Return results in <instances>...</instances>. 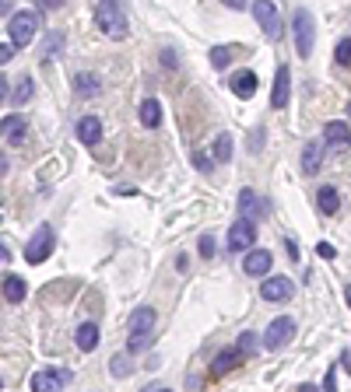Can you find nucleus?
I'll return each instance as SVG.
<instances>
[{
  "instance_id": "393cba45",
  "label": "nucleus",
  "mask_w": 351,
  "mask_h": 392,
  "mask_svg": "<svg viewBox=\"0 0 351 392\" xmlns=\"http://www.w3.org/2000/svg\"><path fill=\"white\" fill-rule=\"evenodd\" d=\"M232 147H236V144H232V137H228V133H218V137H215V147H211V158H215L218 165L232 161Z\"/></svg>"
},
{
  "instance_id": "f8f14e48",
  "label": "nucleus",
  "mask_w": 351,
  "mask_h": 392,
  "mask_svg": "<svg viewBox=\"0 0 351 392\" xmlns=\"http://www.w3.org/2000/svg\"><path fill=\"white\" fill-rule=\"evenodd\" d=\"M256 84H260V81H256V74H253V70H239V74H232V77H228V92L236 95V99H243V102H246V99H253V95H256Z\"/></svg>"
},
{
  "instance_id": "7ed1b4c3",
  "label": "nucleus",
  "mask_w": 351,
  "mask_h": 392,
  "mask_svg": "<svg viewBox=\"0 0 351 392\" xmlns=\"http://www.w3.org/2000/svg\"><path fill=\"white\" fill-rule=\"evenodd\" d=\"M291 32H295V53H299V60H309L313 56V46H316V21H313V11L309 8H295V14H291Z\"/></svg>"
},
{
  "instance_id": "39448f33",
  "label": "nucleus",
  "mask_w": 351,
  "mask_h": 392,
  "mask_svg": "<svg viewBox=\"0 0 351 392\" xmlns=\"http://www.w3.org/2000/svg\"><path fill=\"white\" fill-rule=\"evenodd\" d=\"M253 18H256V25L263 28V36H267L271 42L281 39L285 25H281V14L274 8V0H253Z\"/></svg>"
},
{
  "instance_id": "473e14b6",
  "label": "nucleus",
  "mask_w": 351,
  "mask_h": 392,
  "mask_svg": "<svg viewBox=\"0 0 351 392\" xmlns=\"http://www.w3.org/2000/svg\"><path fill=\"white\" fill-rule=\"evenodd\" d=\"M158 64H162L165 70H176V67H180V53H176V49H162V53H158Z\"/></svg>"
},
{
  "instance_id": "c756f323",
  "label": "nucleus",
  "mask_w": 351,
  "mask_h": 392,
  "mask_svg": "<svg viewBox=\"0 0 351 392\" xmlns=\"http://www.w3.org/2000/svg\"><path fill=\"white\" fill-rule=\"evenodd\" d=\"M60 49H64V36H60V32L46 36V42H43V60H53V56H60Z\"/></svg>"
},
{
  "instance_id": "20e7f679",
  "label": "nucleus",
  "mask_w": 351,
  "mask_h": 392,
  "mask_svg": "<svg viewBox=\"0 0 351 392\" xmlns=\"http://www.w3.org/2000/svg\"><path fill=\"white\" fill-rule=\"evenodd\" d=\"M36 32H39V14H36V11H18V14L8 21V36H11V46H14V49L32 46Z\"/></svg>"
},
{
  "instance_id": "b1692460",
  "label": "nucleus",
  "mask_w": 351,
  "mask_h": 392,
  "mask_svg": "<svg viewBox=\"0 0 351 392\" xmlns=\"http://www.w3.org/2000/svg\"><path fill=\"white\" fill-rule=\"evenodd\" d=\"M141 123L148 127V130H155V127L162 123V105H158V99H144V102H141Z\"/></svg>"
},
{
  "instance_id": "4c0bfd02",
  "label": "nucleus",
  "mask_w": 351,
  "mask_h": 392,
  "mask_svg": "<svg viewBox=\"0 0 351 392\" xmlns=\"http://www.w3.org/2000/svg\"><path fill=\"white\" fill-rule=\"evenodd\" d=\"M221 4L232 8V11H243V8H246V0H221Z\"/></svg>"
},
{
  "instance_id": "e433bc0d",
  "label": "nucleus",
  "mask_w": 351,
  "mask_h": 392,
  "mask_svg": "<svg viewBox=\"0 0 351 392\" xmlns=\"http://www.w3.org/2000/svg\"><path fill=\"white\" fill-rule=\"evenodd\" d=\"M14 60V46H0V64H11Z\"/></svg>"
},
{
  "instance_id": "bb28decb",
  "label": "nucleus",
  "mask_w": 351,
  "mask_h": 392,
  "mask_svg": "<svg viewBox=\"0 0 351 392\" xmlns=\"http://www.w3.org/2000/svg\"><path fill=\"white\" fill-rule=\"evenodd\" d=\"M211 67H218V70H225L228 64H232V56H236V49L232 46H211Z\"/></svg>"
},
{
  "instance_id": "c9c22d12",
  "label": "nucleus",
  "mask_w": 351,
  "mask_h": 392,
  "mask_svg": "<svg viewBox=\"0 0 351 392\" xmlns=\"http://www.w3.org/2000/svg\"><path fill=\"white\" fill-rule=\"evenodd\" d=\"M176 270H180V274H186V270H190V256H186V252L176 256Z\"/></svg>"
},
{
  "instance_id": "ddd939ff",
  "label": "nucleus",
  "mask_w": 351,
  "mask_h": 392,
  "mask_svg": "<svg viewBox=\"0 0 351 392\" xmlns=\"http://www.w3.org/2000/svg\"><path fill=\"white\" fill-rule=\"evenodd\" d=\"M288 95H291V70L288 67H278L274 92H271V109H285L288 105Z\"/></svg>"
},
{
  "instance_id": "1a4fd4ad",
  "label": "nucleus",
  "mask_w": 351,
  "mask_h": 392,
  "mask_svg": "<svg viewBox=\"0 0 351 392\" xmlns=\"http://www.w3.org/2000/svg\"><path fill=\"white\" fill-rule=\"evenodd\" d=\"M239 214L243 218H253V221H260V218H267L271 214V203L267 200H263L256 190H239Z\"/></svg>"
},
{
  "instance_id": "6e6552de",
  "label": "nucleus",
  "mask_w": 351,
  "mask_h": 392,
  "mask_svg": "<svg viewBox=\"0 0 351 392\" xmlns=\"http://www.w3.org/2000/svg\"><path fill=\"white\" fill-rule=\"evenodd\" d=\"M253 242H256V221L239 214V221L228 228V252H246L253 249Z\"/></svg>"
},
{
  "instance_id": "49530a36",
  "label": "nucleus",
  "mask_w": 351,
  "mask_h": 392,
  "mask_svg": "<svg viewBox=\"0 0 351 392\" xmlns=\"http://www.w3.org/2000/svg\"><path fill=\"white\" fill-rule=\"evenodd\" d=\"M0 385H4V378H0Z\"/></svg>"
},
{
  "instance_id": "9b49d317",
  "label": "nucleus",
  "mask_w": 351,
  "mask_h": 392,
  "mask_svg": "<svg viewBox=\"0 0 351 392\" xmlns=\"http://www.w3.org/2000/svg\"><path fill=\"white\" fill-rule=\"evenodd\" d=\"M274 266V256L267 249H246V259H243V270L250 277H267Z\"/></svg>"
},
{
  "instance_id": "423d86ee",
  "label": "nucleus",
  "mask_w": 351,
  "mask_h": 392,
  "mask_svg": "<svg viewBox=\"0 0 351 392\" xmlns=\"http://www.w3.org/2000/svg\"><path fill=\"white\" fill-rule=\"evenodd\" d=\"M291 337H295V319H291V315H278L267 326V333L260 337V343L267 347V350H281V347L291 343Z\"/></svg>"
},
{
  "instance_id": "4be33fe9",
  "label": "nucleus",
  "mask_w": 351,
  "mask_h": 392,
  "mask_svg": "<svg viewBox=\"0 0 351 392\" xmlns=\"http://www.w3.org/2000/svg\"><path fill=\"white\" fill-rule=\"evenodd\" d=\"M74 95H77V99H95V95H99V77L88 74V70L74 74Z\"/></svg>"
},
{
  "instance_id": "5701e85b",
  "label": "nucleus",
  "mask_w": 351,
  "mask_h": 392,
  "mask_svg": "<svg viewBox=\"0 0 351 392\" xmlns=\"http://www.w3.org/2000/svg\"><path fill=\"white\" fill-rule=\"evenodd\" d=\"M239 361H243V357H239V350H236V347H225V350L215 357V365H211V375H218V378H221V375H228L232 368L239 365Z\"/></svg>"
},
{
  "instance_id": "aec40b11",
  "label": "nucleus",
  "mask_w": 351,
  "mask_h": 392,
  "mask_svg": "<svg viewBox=\"0 0 351 392\" xmlns=\"http://www.w3.org/2000/svg\"><path fill=\"white\" fill-rule=\"evenodd\" d=\"M99 137H102L99 116H81V119H77V140L92 147V144H99Z\"/></svg>"
},
{
  "instance_id": "a211bd4d",
  "label": "nucleus",
  "mask_w": 351,
  "mask_h": 392,
  "mask_svg": "<svg viewBox=\"0 0 351 392\" xmlns=\"http://www.w3.org/2000/svg\"><path fill=\"white\" fill-rule=\"evenodd\" d=\"M324 140L330 147H348L351 144V127L341 123V119H330V123H324Z\"/></svg>"
},
{
  "instance_id": "c85d7f7f",
  "label": "nucleus",
  "mask_w": 351,
  "mask_h": 392,
  "mask_svg": "<svg viewBox=\"0 0 351 392\" xmlns=\"http://www.w3.org/2000/svg\"><path fill=\"white\" fill-rule=\"evenodd\" d=\"M32 95H36V81H32V77H21V81H18V88H14V95H11V99H14V105H25V102H28V99H32Z\"/></svg>"
},
{
  "instance_id": "79ce46f5",
  "label": "nucleus",
  "mask_w": 351,
  "mask_h": 392,
  "mask_svg": "<svg viewBox=\"0 0 351 392\" xmlns=\"http://www.w3.org/2000/svg\"><path fill=\"white\" fill-rule=\"evenodd\" d=\"M8 259H11V252H8V246H4V242H0V263H8Z\"/></svg>"
},
{
  "instance_id": "2eb2a0df",
  "label": "nucleus",
  "mask_w": 351,
  "mask_h": 392,
  "mask_svg": "<svg viewBox=\"0 0 351 392\" xmlns=\"http://www.w3.org/2000/svg\"><path fill=\"white\" fill-rule=\"evenodd\" d=\"M324 168V140H309L302 147V175H316Z\"/></svg>"
},
{
  "instance_id": "6ab92c4d",
  "label": "nucleus",
  "mask_w": 351,
  "mask_h": 392,
  "mask_svg": "<svg viewBox=\"0 0 351 392\" xmlns=\"http://www.w3.org/2000/svg\"><path fill=\"white\" fill-rule=\"evenodd\" d=\"M0 291H4V301H11V305L25 301V294H28V287H25V277H18V274L0 277Z\"/></svg>"
},
{
  "instance_id": "f03ea898",
  "label": "nucleus",
  "mask_w": 351,
  "mask_h": 392,
  "mask_svg": "<svg viewBox=\"0 0 351 392\" xmlns=\"http://www.w3.org/2000/svg\"><path fill=\"white\" fill-rule=\"evenodd\" d=\"M95 25L102 28V32L109 39H127L130 36V21H127V8H123V0H99V8H95Z\"/></svg>"
},
{
  "instance_id": "4468645a",
  "label": "nucleus",
  "mask_w": 351,
  "mask_h": 392,
  "mask_svg": "<svg viewBox=\"0 0 351 392\" xmlns=\"http://www.w3.org/2000/svg\"><path fill=\"white\" fill-rule=\"evenodd\" d=\"M260 298L263 301H288L291 298V280L288 277H271L260 284Z\"/></svg>"
},
{
  "instance_id": "2f4dec72",
  "label": "nucleus",
  "mask_w": 351,
  "mask_h": 392,
  "mask_svg": "<svg viewBox=\"0 0 351 392\" xmlns=\"http://www.w3.org/2000/svg\"><path fill=\"white\" fill-rule=\"evenodd\" d=\"M197 249H200V256H204V259H211V256H218V242H215V235H200V242H197Z\"/></svg>"
},
{
  "instance_id": "a878e982",
  "label": "nucleus",
  "mask_w": 351,
  "mask_h": 392,
  "mask_svg": "<svg viewBox=\"0 0 351 392\" xmlns=\"http://www.w3.org/2000/svg\"><path fill=\"white\" fill-rule=\"evenodd\" d=\"M236 350H239V357H253L260 350V337L246 329V333H239V340H236Z\"/></svg>"
},
{
  "instance_id": "9d476101",
  "label": "nucleus",
  "mask_w": 351,
  "mask_h": 392,
  "mask_svg": "<svg viewBox=\"0 0 351 392\" xmlns=\"http://www.w3.org/2000/svg\"><path fill=\"white\" fill-rule=\"evenodd\" d=\"M71 382H74V371L56 368V371H39V375L32 378V389H36V392H56V389H64V385H71Z\"/></svg>"
},
{
  "instance_id": "f704fd0d",
  "label": "nucleus",
  "mask_w": 351,
  "mask_h": 392,
  "mask_svg": "<svg viewBox=\"0 0 351 392\" xmlns=\"http://www.w3.org/2000/svg\"><path fill=\"white\" fill-rule=\"evenodd\" d=\"M316 252H319V259H334V256H337V249H334L330 242H319V246H316Z\"/></svg>"
},
{
  "instance_id": "c03bdc74",
  "label": "nucleus",
  "mask_w": 351,
  "mask_h": 392,
  "mask_svg": "<svg viewBox=\"0 0 351 392\" xmlns=\"http://www.w3.org/2000/svg\"><path fill=\"white\" fill-rule=\"evenodd\" d=\"M8 172V155H0V175Z\"/></svg>"
},
{
  "instance_id": "f257e3e1",
  "label": "nucleus",
  "mask_w": 351,
  "mask_h": 392,
  "mask_svg": "<svg viewBox=\"0 0 351 392\" xmlns=\"http://www.w3.org/2000/svg\"><path fill=\"white\" fill-rule=\"evenodd\" d=\"M155 322H158V315H155L152 305H141V309H134L127 315V333H130L127 350L130 354H144V350L155 343Z\"/></svg>"
},
{
  "instance_id": "a19ab883",
  "label": "nucleus",
  "mask_w": 351,
  "mask_h": 392,
  "mask_svg": "<svg viewBox=\"0 0 351 392\" xmlns=\"http://www.w3.org/2000/svg\"><path fill=\"white\" fill-rule=\"evenodd\" d=\"M285 246H288V256H291V259H299V246H295V242H291V238H288V242H285Z\"/></svg>"
},
{
  "instance_id": "a18cd8bd",
  "label": "nucleus",
  "mask_w": 351,
  "mask_h": 392,
  "mask_svg": "<svg viewBox=\"0 0 351 392\" xmlns=\"http://www.w3.org/2000/svg\"><path fill=\"white\" fill-rule=\"evenodd\" d=\"M344 301H348V309H351V284L344 287Z\"/></svg>"
},
{
  "instance_id": "72a5a7b5",
  "label": "nucleus",
  "mask_w": 351,
  "mask_h": 392,
  "mask_svg": "<svg viewBox=\"0 0 351 392\" xmlns=\"http://www.w3.org/2000/svg\"><path fill=\"white\" fill-rule=\"evenodd\" d=\"M211 165H215V158H208L204 151H197V155H193V168H200V172H211Z\"/></svg>"
},
{
  "instance_id": "7c9ffc66",
  "label": "nucleus",
  "mask_w": 351,
  "mask_h": 392,
  "mask_svg": "<svg viewBox=\"0 0 351 392\" xmlns=\"http://www.w3.org/2000/svg\"><path fill=\"white\" fill-rule=\"evenodd\" d=\"M334 60H337V67H351V36L334 46Z\"/></svg>"
},
{
  "instance_id": "cd10ccee",
  "label": "nucleus",
  "mask_w": 351,
  "mask_h": 392,
  "mask_svg": "<svg viewBox=\"0 0 351 392\" xmlns=\"http://www.w3.org/2000/svg\"><path fill=\"white\" fill-rule=\"evenodd\" d=\"M130 368H134V365H130V350H127V354H116V357L109 361L112 378H127V375H130Z\"/></svg>"
},
{
  "instance_id": "dca6fc26",
  "label": "nucleus",
  "mask_w": 351,
  "mask_h": 392,
  "mask_svg": "<svg viewBox=\"0 0 351 392\" xmlns=\"http://www.w3.org/2000/svg\"><path fill=\"white\" fill-rule=\"evenodd\" d=\"M0 137L11 140V144H25L28 137V123L21 116H8V119H0Z\"/></svg>"
},
{
  "instance_id": "f3484780",
  "label": "nucleus",
  "mask_w": 351,
  "mask_h": 392,
  "mask_svg": "<svg viewBox=\"0 0 351 392\" xmlns=\"http://www.w3.org/2000/svg\"><path fill=\"white\" fill-rule=\"evenodd\" d=\"M99 322H81L77 326V333H74V343H77V350H84V354H92L95 347H99Z\"/></svg>"
},
{
  "instance_id": "58836bf2",
  "label": "nucleus",
  "mask_w": 351,
  "mask_h": 392,
  "mask_svg": "<svg viewBox=\"0 0 351 392\" xmlns=\"http://www.w3.org/2000/svg\"><path fill=\"white\" fill-rule=\"evenodd\" d=\"M39 4H43L46 11H56V8H64V0H39Z\"/></svg>"
},
{
  "instance_id": "ea45409f",
  "label": "nucleus",
  "mask_w": 351,
  "mask_h": 392,
  "mask_svg": "<svg viewBox=\"0 0 351 392\" xmlns=\"http://www.w3.org/2000/svg\"><path fill=\"white\" fill-rule=\"evenodd\" d=\"M8 95H11V92H8V77H4V74H0V102H4Z\"/></svg>"
},
{
  "instance_id": "412c9836",
  "label": "nucleus",
  "mask_w": 351,
  "mask_h": 392,
  "mask_svg": "<svg viewBox=\"0 0 351 392\" xmlns=\"http://www.w3.org/2000/svg\"><path fill=\"white\" fill-rule=\"evenodd\" d=\"M316 207H319V214H327V218H334L337 210H341V193L334 190V186H324L316 193Z\"/></svg>"
},
{
  "instance_id": "0eeeda50",
  "label": "nucleus",
  "mask_w": 351,
  "mask_h": 392,
  "mask_svg": "<svg viewBox=\"0 0 351 392\" xmlns=\"http://www.w3.org/2000/svg\"><path fill=\"white\" fill-rule=\"evenodd\" d=\"M53 242H56V238H53V228H49V224H39V228H36V235L28 238V246H25V259L32 263V266H39L43 259H49Z\"/></svg>"
},
{
  "instance_id": "37998d69",
  "label": "nucleus",
  "mask_w": 351,
  "mask_h": 392,
  "mask_svg": "<svg viewBox=\"0 0 351 392\" xmlns=\"http://www.w3.org/2000/svg\"><path fill=\"white\" fill-rule=\"evenodd\" d=\"M344 371H348V375H351V350H348V354H344Z\"/></svg>"
}]
</instances>
